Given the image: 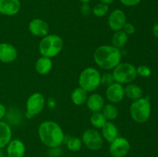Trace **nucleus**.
Returning <instances> with one entry per match:
<instances>
[{
	"instance_id": "72a5a7b5",
	"label": "nucleus",
	"mask_w": 158,
	"mask_h": 157,
	"mask_svg": "<svg viewBox=\"0 0 158 157\" xmlns=\"http://www.w3.org/2000/svg\"><path fill=\"white\" fill-rule=\"evenodd\" d=\"M100 2L102 3H104L106 5H110L111 3H113L114 2V0H100Z\"/></svg>"
},
{
	"instance_id": "a878e982",
	"label": "nucleus",
	"mask_w": 158,
	"mask_h": 157,
	"mask_svg": "<svg viewBox=\"0 0 158 157\" xmlns=\"http://www.w3.org/2000/svg\"><path fill=\"white\" fill-rule=\"evenodd\" d=\"M82 144H83L82 139H80L78 137H72L68 140L67 143H66L68 149L72 151V152L80 151L82 147Z\"/></svg>"
},
{
	"instance_id": "aec40b11",
	"label": "nucleus",
	"mask_w": 158,
	"mask_h": 157,
	"mask_svg": "<svg viewBox=\"0 0 158 157\" xmlns=\"http://www.w3.org/2000/svg\"><path fill=\"white\" fill-rule=\"evenodd\" d=\"M87 92V91L81 87L76 88L71 93V99L73 103L77 106H82L86 103L89 96Z\"/></svg>"
},
{
	"instance_id": "cd10ccee",
	"label": "nucleus",
	"mask_w": 158,
	"mask_h": 157,
	"mask_svg": "<svg viewBox=\"0 0 158 157\" xmlns=\"http://www.w3.org/2000/svg\"><path fill=\"white\" fill-rule=\"evenodd\" d=\"M137 75L142 77H148L151 75V70L146 66H140L137 68Z\"/></svg>"
},
{
	"instance_id": "6ab92c4d",
	"label": "nucleus",
	"mask_w": 158,
	"mask_h": 157,
	"mask_svg": "<svg viewBox=\"0 0 158 157\" xmlns=\"http://www.w3.org/2000/svg\"><path fill=\"white\" fill-rule=\"evenodd\" d=\"M35 71L40 75H47L52 68V61L50 58L41 56L35 62Z\"/></svg>"
},
{
	"instance_id": "dca6fc26",
	"label": "nucleus",
	"mask_w": 158,
	"mask_h": 157,
	"mask_svg": "<svg viewBox=\"0 0 158 157\" xmlns=\"http://www.w3.org/2000/svg\"><path fill=\"white\" fill-rule=\"evenodd\" d=\"M105 105L104 99L100 94L92 93L88 96L86 100V106L88 109L93 112H100Z\"/></svg>"
},
{
	"instance_id": "f8f14e48",
	"label": "nucleus",
	"mask_w": 158,
	"mask_h": 157,
	"mask_svg": "<svg viewBox=\"0 0 158 157\" xmlns=\"http://www.w3.org/2000/svg\"><path fill=\"white\" fill-rule=\"evenodd\" d=\"M29 30L32 35L36 37H44L49 32V26L46 21L42 18H34L29 22Z\"/></svg>"
},
{
	"instance_id": "2f4dec72",
	"label": "nucleus",
	"mask_w": 158,
	"mask_h": 157,
	"mask_svg": "<svg viewBox=\"0 0 158 157\" xmlns=\"http://www.w3.org/2000/svg\"><path fill=\"white\" fill-rule=\"evenodd\" d=\"M6 115V108L3 104L0 103V121H2L3 118Z\"/></svg>"
},
{
	"instance_id": "473e14b6",
	"label": "nucleus",
	"mask_w": 158,
	"mask_h": 157,
	"mask_svg": "<svg viewBox=\"0 0 158 157\" xmlns=\"http://www.w3.org/2000/svg\"><path fill=\"white\" fill-rule=\"evenodd\" d=\"M152 32L154 36H155L156 38H158V23H156V24L154 25L152 29Z\"/></svg>"
},
{
	"instance_id": "393cba45",
	"label": "nucleus",
	"mask_w": 158,
	"mask_h": 157,
	"mask_svg": "<svg viewBox=\"0 0 158 157\" xmlns=\"http://www.w3.org/2000/svg\"><path fill=\"white\" fill-rule=\"evenodd\" d=\"M108 11H109V6H108V5H106L102 2L97 4L92 9L93 14L95 16L100 17V18L106 15Z\"/></svg>"
},
{
	"instance_id": "0eeeda50",
	"label": "nucleus",
	"mask_w": 158,
	"mask_h": 157,
	"mask_svg": "<svg viewBox=\"0 0 158 157\" xmlns=\"http://www.w3.org/2000/svg\"><path fill=\"white\" fill-rule=\"evenodd\" d=\"M46 104L44 95L40 92H34L26 101V115L32 117L40 114L43 110Z\"/></svg>"
},
{
	"instance_id": "5701e85b",
	"label": "nucleus",
	"mask_w": 158,
	"mask_h": 157,
	"mask_svg": "<svg viewBox=\"0 0 158 157\" xmlns=\"http://www.w3.org/2000/svg\"><path fill=\"white\" fill-rule=\"evenodd\" d=\"M102 113L104 115L106 120L112 121V120L116 119L118 116V109L115 105L113 103H109V104L104 105L103 108L102 109Z\"/></svg>"
},
{
	"instance_id": "a211bd4d",
	"label": "nucleus",
	"mask_w": 158,
	"mask_h": 157,
	"mask_svg": "<svg viewBox=\"0 0 158 157\" xmlns=\"http://www.w3.org/2000/svg\"><path fill=\"white\" fill-rule=\"evenodd\" d=\"M12 139V129L8 123L0 121V149L7 146Z\"/></svg>"
},
{
	"instance_id": "423d86ee",
	"label": "nucleus",
	"mask_w": 158,
	"mask_h": 157,
	"mask_svg": "<svg viewBox=\"0 0 158 157\" xmlns=\"http://www.w3.org/2000/svg\"><path fill=\"white\" fill-rule=\"evenodd\" d=\"M114 81L120 84L131 83L137 78V68L128 62H120L113 69Z\"/></svg>"
},
{
	"instance_id": "7ed1b4c3",
	"label": "nucleus",
	"mask_w": 158,
	"mask_h": 157,
	"mask_svg": "<svg viewBox=\"0 0 158 157\" xmlns=\"http://www.w3.org/2000/svg\"><path fill=\"white\" fill-rule=\"evenodd\" d=\"M63 48V41L58 35H47L43 37L39 44V51L42 56L52 58L60 53Z\"/></svg>"
},
{
	"instance_id": "b1692460",
	"label": "nucleus",
	"mask_w": 158,
	"mask_h": 157,
	"mask_svg": "<svg viewBox=\"0 0 158 157\" xmlns=\"http://www.w3.org/2000/svg\"><path fill=\"white\" fill-rule=\"evenodd\" d=\"M89 121L94 127L97 128V129H101L104 126L105 123L107 122V120L106 119L102 112H97L92 114Z\"/></svg>"
},
{
	"instance_id": "9d476101",
	"label": "nucleus",
	"mask_w": 158,
	"mask_h": 157,
	"mask_svg": "<svg viewBox=\"0 0 158 157\" xmlns=\"http://www.w3.org/2000/svg\"><path fill=\"white\" fill-rule=\"evenodd\" d=\"M126 22V15H125L124 12L120 9H114V11L111 12L108 17V26L114 32L122 30Z\"/></svg>"
},
{
	"instance_id": "c756f323",
	"label": "nucleus",
	"mask_w": 158,
	"mask_h": 157,
	"mask_svg": "<svg viewBox=\"0 0 158 157\" xmlns=\"http://www.w3.org/2000/svg\"><path fill=\"white\" fill-rule=\"evenodd\" d=\"M122 30H123L125 33L127 34V35H131V34H134V32H135L136 29L135 26H134L132 23L126 22L124 26H123Z\"/></svg>"
},
{
	"instance_id": "f3484780",
	"label": "nucleus",
	"mask_w": 158,
	"mask_h": 157,
	"mask_svg": "<svg viewBox=\"0 0 158 157\" xmlns=\"http://www.w3.org/2000/svg\"><path fill=\"white\" fill-rule=\"evenodd\" d=\"M101 130L102 136L108 143H112L118 137V129L112 122H106L104 126L101 128Z\"/></svg>"
},
{
	"instance_id": "6e6552de",
	"label": "nucleus",
	"mask_w": 158,
	"mask_h": 157,
	"mask_svg": "<svg viewBox=\"0 0 158 157\" xmlns=\"http://www.w3.org/2000/svg\"><path fill=\"white\" fill-rule=\"evenodd\" d=\"M82 142L88 149L97 151L103 146V138L101 134L94 129H88L83 132Z\"/></svg>"
},
{
	"instance_id": "c85d7f7f",
	"label": "nucleus",
	"mask_w": 158,
	"mask_h": 157,
	"mask_svg": "<svg viewBox=\"0 0 158 157\" xmlns=\"http://www.w3.org/2000/svg\"><path fill=\"white\" fill-rule=\"evenodd\" d=\"M80 12L83 16H89L92 12V9H91L89 3H83L81 7H80Z\"/></svg>"
},
{
	"instance_id": "39448f33",
	"label": "nucleus",
	"mask_w": 158,
	"mask_h": 157,
	"mask_svg": "<svg viewBox=\"0 0 158 157\" xmlns=\"http://www.w3.org/2000/svg\"><path fill=\"white\" fill-rule=\"evenodd\" d=\"M101 75L97 69L87 67L83 69L79 76V85L87 92H93L100 86Z\"/></svg>"
},
{
	"instance_id": "1a4fd4ad",
	"label": "nucleus",
	"mask_w": 158,
	"mask_h": 157,
	"mask_svg": "<svg viewBox=\"0 0 158 157\" xmlns=\"http://www.w3.org/2000/svg\"><path fill=\"white\" fill-rule=\"evenodd\" d=\"M131 149V144L126 138L117 137L110 145L109 151L113 157H125Z\"/></svg>"
},
{
	"instance_id": "bb28decb",
	"label": "nucleus",
	"mask_w": 158,
	"mask_h": 157,
	"mask_svg": "<svg viewBox=\"0 0 158 157\" xmlns=\"http://www.w3.org/2000/svg\"><path fill=\"white\" fill-rule=\"evenodd\" d=\"M114 83H115V81H114V78L112 73H105L103 75H101L100 85H103V86L107 87V86H110Z\"/></svg>"
},
{
	"instance_id": "c9c22d12",
	"label": "nucleus",
	"mask_w": 158,
	"mask_h": 157,
	"mask_svg": "<svg viewBox=\"0 0 158 157\" xmlns=\"http://www.w3.org/2000/svg\"><path fill=\"white\" fill-rule=\"evenodd\" d=\"M0 157H5L4 153H3L2 150L1 149H0Z\"/></svg>"
},
{
	"instance_id": "4468645a",
	"label": "nucleus",
	"mask_w": 158,
	"mask_h": 157,
	"mask_svg": "<svg viewBox=\"0 0 158 157\" xmlns=\"http://www.w3.org/2000/svg\"><path fill=\"white\" fill-rule=\"evenodd\" d=\"M21 9L20 0H0V14L12 16L19 13Z\"/></svg>"
},
{
	"instance_id": "f704fd0d",
	"label": "nucleus",
	"mask_w": 158,
	"mask_h": 157,
	"mask_svg": "<svg viewBox=\"0 0 158 157\" xmlns=\"http://www.w3.org/2000/svg\"><path fill=\"white\" fill-rule=\"evenodd\" d=\"M91 0H80V2H81L82 3H89Z\"/></svg>"
},
{
	"instance_id": "2eb2a0df",
	"label": "nucleus",
	"mask_w": 158,
	"mask_h": 157,
	"mask_svg": "<svg viewBox=\"0 0 158 157\" xmlns=\"http://www.w3.org/2000/svg\"><path fill=\"white\" fill-rule=\"evenodd\" d=\"M26 152V147L20 139H13L9 142L6 148L8 157H23Z\"/></svg>"
},
{
	"instance_id": "f03ea898",
	"label": "nucleus",
	"mask_w": 158,
	"mask_h": 157,
	"mask_svg": "<svg viewBox=\"0 0 158 157\" xmlns=\"http://www.w3.org/2000/svg\"><path fill=\"white\" fill-rule=\"evenodd\" d=\"M122 58L121 52L119 49L109 45H103L95 50L94 58L96 64L104 70L114 69Z\"/></svg>"
},
{
	"instance_id": "4be33fe9",
	"label": "nucleus",
	"mask_w": 158,
	"mask_h": 157,
	"mask_svg": "<svg viewBox=\"0 0 158 157\" xmlns=\"http://www.w3.org/2000/svg\"><path fill=\"white\" fill-rule=\"evenodd\" d=\"M128 41V35L125 33L123 30L117 31L114 32L112 37V46L117 49H121Z\"/></svg>"
},
{
	"instance_id": "20e7f679",
	"label": "nucleus",
	"mask_w": 158,
	"mask_h": 157,
	"mask_svg": "<svg viewBox=\"0 0 158 157\" xmlns=\"http://www.w3.org/2000/svg\"><path fill=\"white\" fill-rule=\"evenodd\" d=\"M151 106L148 98H140L134 100L130 106V114L134 122L144 123L149 119Z\"/></svg>"
},
{
	"instance_id": "ddd939ff",
	"label": "nucleus",
	"mask_w": 158,
	"mask_h": 157,
	"mask_svg": "<svg viewBox=\"0 0 158 157\" xmlns=\"http://www.w3.org/2000/svg\"><path fill=\"white\" fill-rule=\"evenodd\" d=\"M18 56V52L14 46L10 43H0V62L3 63H11L15 61Z\"/></svg>"
},
{
	"instance_id": "f257e3e1",
	"label": "nucleus",
	"mask_w": 158,
	"mask_h": 157,
	"mask_svg": "<svg viewBox=\"0 0 158 157\" xmlns=\"http://www.w3.org/2000/svg\"><path fill=\"white\" fill-rule=\"evenodd\" d=\"M40 139L45 146L56 148L64 141V133L60 125L52 120L43 121L38 129Z\"/></svg>"
},
{
	"instance_id": "7c9ffc66",
	"label": "nucleus",
	"mask_w": 158,
	"mask_h": 157,
	"mask_svg": "<svg viewBox=\"0 0 158 157\" xmlns=\"http://www.w3.org/2000/svg\"><path fill=\"white\" fill-rule=\"evenodd\" d=\"M123 6H128V7H132L138 5L141 0H119Z\"/></svg>"
},
{
	"instance_id": "9b49d317",
	"label": "nucleus",
	"mask_w": 158,
	"mask_h": 157,
	"mask_svg": "<svg viewBox=\"0 0 158 157\" xmlns=\"http://www.w3.org/2000/svg\"><path fill=\"white\" fill-rule=\"evenodd\" d=\"M125 96L124 88L123 85L118 83H114L107 86L106 90V97L111 103H119L123 99Z\"/></svg>"
},
{
	"instance_id": "412c9836",
	"label": "nucleus",
	"mask_w": 158,
	"mask_h": 157,
	"mask_svg": "<svg viewBox=\"0 0 158 157\" xmlns=\"http://www.w3.org/2000/svg\"><path fill=\"white\" fill-rule=\"evenodd\" d=\"M124 94L127 98L132 100H137L142 98L143 92L140 87L134 84H128L124 88Z\"/></svg>"
}]
</instances>
